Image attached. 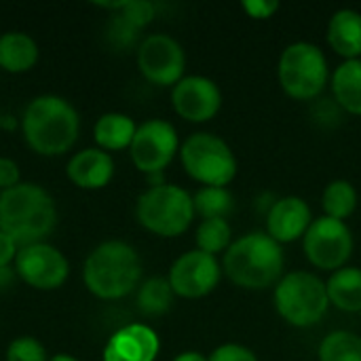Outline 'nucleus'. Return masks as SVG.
Wrapping results in <instances>:
<instances>
[{"label": "nucleus", "instance_id": "7c9ffc66", "mask_svg": "<svg viewBox=\"0 0 361 361\" xmlns=\"http://www.w3.org/2000/svg\"><path fill=\"white\" fill-rule=\"evenodd\" d=\"M137 27H133L131 23H127L123 17H118V15H114V19H112V23H110V27H108V36H110V40L116 44V47H129L135 38H137Z\"/></svg>", "mask_w": 361, "mask_h": 361}, {"label": "nucleus", "instance_id": "dca6fc26", "mask_svg": "<svg viewBox=\"0 0 361 361\" xmlns=\"http://www.w3.org/2000/svg\"><path fill=\"white\" fill-rule=\"evenodd\" d=\"M159 351L161 341L150 326L129 324L108 338L104 347V361H154Z\"/></svg>", "mask_w": 361, "mask_h": 361}, {"label": "nucleus", "instance_id": "393cba45", "mask_svg": "<svg viewBox=\"0 0 361 361\" xmlns=\"http://www.w3.org/2000/svg\"><path fill=\"white\" fill-rule=\"evenodd\" d=\"M319 361H361V336L349 330L330 332L317 351Z\"/></svg>", "mask_w": 361, "mask_h": 361}, {"label": "nucleus", "instance_id": "4c0bfd02", "mask_svg": "<svg viewBox=\"0 0 361 361\" xmlns=\"http://www.w3.org/2000/svg\"><path fill=\"white\" fill-rule=\"evenodd\" d=\"M2 123H4V118H2V114H0V129H2Z\"/></svg>", "mask_w": 361, "mask_h": 361}, {"label": "nucleus", "instance_id": "c9c22d12", "mask_svg": "<svg viewBox=\"0 0 361 361\" xmlns=\"http://www.w3.org/2000/svg\"><path fill=\"white\" fill-rule=\"evenodd\" d=\"M171 361H207V357L199 351H184V353L176 355Z\"/></svg>", "mask_w": 361, "mask_h": 361}, {"label": "nucleus", "instance_id": "0eeeda50", "mask_svg": "<svg viewBox=\"0 0 361 361\" xmlns=\"http://www.w3.org/2000/svg\"><path fill=\"white\" fill-rule=\"evenodd\" d=\"M192 195L176 184L150 186L140 195L135 205L137 222L159 237H178L186 233L195 220Z\"/></svg>", "mask_w": 361, "mask_h": 361}, {"label": "nucleus", "instance_id": "9d476101", "mask_svg": "<svg viewBox=\"0 0 361 361\" xmlns=\"http://www.w3.org/2000/svg\"><path fill=\"white\" fill-rule=\"evenodd\" d=\"M178 152H180L178 131L169 121L163 118H150L142 123L129 146L133 165L146 176L163 173V169L173 161Z\"/></svg>", "mask_w": 361, "mask_h": 361}, {"label": "nucleus", "instance_id": "c756f323", "mask_svg": "<svg viewBox=\"0 0 361 361\" xmlns=\"http://www.w3.org/2000/svg\"><path fill=\"white\" fill-rule=\"evenodd\" d=\"M207 361H258L256 353L243 345L237 343H226L214 349V353L207 357Z\"/></svg>", "mask_w": 361, "mask_h": 361}, {"label": "nucleus", "instance_id": "6e6552de", "mask_svg": "<svg viewBox=\"0 0 361 361\" xmlns=\"http://www.w3.org/2000/svg\"><path fill=\"white\" fill-rule=\"evenodd\" d=\"M180 161L186 173L203 186L226 188L237 176V157L233 148L214 133L199 131L180 146Z\"/></svg>", "mask_w": 361, "mask_h": 361}, {"label": "nucleus", "instance_id": "4468645a", "mask_svg": "<svg viewBox=\"0 0 361 361\" xmlns=\"http://www.w3.org/2000/svg\"><path fill=\"white\" fill-rule=\"evenodd\" d=\"M171 104L178 116L188 123H207L222 108V91L216 80L192 74L184 76L171 89Z\"/></svg>", "mask_w": 361, "mask_h": 361}, {"label": "nucleus", "instance_id": "a878e982", "mask_svg": "<svg viewBox=\"0 0 361 361\" xmlns=\"http://www.w3.org/2000/svg\"><path fill=\"white\" fill-rule=\"evenodd\" d=\"M192 203H195V214H199L203 220L226 218L235 207V199H233L231 190L222 188V186L199 188L192 197Z\"/></svg>", "mask_w": 361, "mask_h": 361}, {"label": "nucleus", "instance_id": "423d86ee", "mask_svg": "<svg viewBox=\"0 0 361 361\" xmlns=\"http://www.w3.org/2000/svg\"><path fill=\"white\" fill-rule=\"evenodd\" d=\"M326 53L307 40L288 44L277 63V78L286 95L298 102H311L322 95L330 80Z\"/></svg>", "mask_w": 361, "mask_h": 361}, {"label": "nucleus", "instance_id": "7ed1b4c3", "mask_svg": "<svg viewBox=\"0 0 361 361\" xmlns=\"http://www.w3.org/2000/svg\"><path fill=\"white\" fill-rule=\"evenodd\" d=\"M283 247L267 233H247L233 241L222 258V273L243 290H267L283 277Z\"/></svg>", "mask_w": 361, "mask_h": 361}, {"label": "nucleus", "instance_id": "9b49d317", "mask_svg": "<svg viewBox=\"0 0 361 361\" xmlns=\"http://www.w3.org/2000/svg\"><path fill=\"white\" fill-rule=\"evenodd\" d=\"M137 68L157 87H176L184 78L186 53L169 34H150L137 47Z\"/></svg>", "mask_w": 361, "mask_h": 361}, {"label": "nucleus", "instance_id": "2eb2a0df", "mask_svg": "<svg viewBox=\"0 0 361 361\" xmlns=\"http://www.w3.org/2000/svg\"><path fill=\"white\" fill-rule=\"evenodd\" d=\"M313 224V212L302 197H281L267 212V235L279 245L302 239Z\"/></svg>", "mask_w": 361, "mask_h": 361}, {"label": "nucleus", "instance_id": "a211bd4d", "mask_svg": "<svg viewBox=\"0 0 361 361\" xmlns=\"http://www.w3.org/2000/svg\"><path fill=\"white\" fill-rule=\"evenodd\" d=\"M326 40L334 53L345 59L361 57V13L355 8H338L330 21Z\"/></svg>", "mask_w": 361, "mask_h": 361}, {"label": "nucleus", "instance_id": "f704fd0d", "mask_svg": "<svg viewBox=\"0 0 361 361\" xmlns=\"http://www.w3.org/2000/svg\"><path fill=\"white\" fill-rule=\"evenodd\" d=\"M13 279H15V269H11V267H2V269H0V290L11 288Z\"/></svg>", "mask_w": 361, "mask_h": 361}, {"label": "nucleus", "instance_id": "412c9836", "mask_svg": "<svg viewBox=\"0 0 361 361\" xmlns=\"http://www.w3.org/2000/svg\"><path fill=\"white\" fill-rule=\"evenodd\" d=\"M38 61V44L23 32H6L0 36V68L13 74L27 72Z\"/></svg>", "mask_w": 361, "mask_h": 361}, {"label": "nucleus", "instance_id": "b1692460", "mask_svg": "<svg viewBox=\"0 0 361 361\" xmlns=\"http://www.w3.org/2000/svg\"><path fill=\"white\" fill-rule=\"evenodd\" d=\"M173 290L165 277H150L137 288V307L144 315L157 317L171 309Z\"/></svg>", "mask_w": 361, "mask_h": 361}, {"label": "nucleus", "instance_id": "cd10ccee", "mask_svg": "<svg viewBox=\"0 0 361 361\" xmlns=\"http://www.w3.org/2000/svg\"><path fill=\"white\" fill-rule=\"evenodd\" d=\"M104 8H112L116 11L118 17H123L127 23H131L133 27L142 30L144 25H148L154 19V4L146 2V0H125V2H108V4H99Z\"/></svg>", "mask_w": 361, "mask_h": 361}, {"label": "nucleus", "instance_id": "e433bc0d", "mask_svg": "<svg viewBox=\"0 0 361 361\" xmlns=\"http://www.w3.org/2000/svg\"><path fill=\"white\" fill-rule=\"evenodd\" d=\"M49 361H78L76 357H72V355H66V353H59V355H53Z\"/></svg>", "mask_w": 361, "mask_h": 361}, {"label": "nucleus", "instance_id": "f03ea898", "mask_svg": "<svg viewBox=\"0 0 361 361\" xmlns=\"http://www.w3.org/2000/svg\"><path fill=\"white\" fill-rule=\"evenodd\" d=\"M21 129L27 146L36 154L59 157L74 146L80 118L68 99L59 95H38L25 106Z\"/></svg>", "mask_w": 361, "mask_h": 361}, {"label": "nucleus", "instance_id": "c85d7f7f", "mask_svg": "<svg viewBox=\"0 0 361 361\" xmlns=\"http://www.w3.org/2000/svg\"><path fill=\"white\" fill-rule=\"evenodd\" d=\"M6 361H49V357L34 336H19L8 345Z\"/></svg>", "mask_w": 361, "mask_h": 361}, {"label": "nucleus", "instance_id": "aec40b11", "mask_svg": "<svg viewBox=\"0 0 361 361\" xmlns=\"http://www.w3.org/2000/svg\"><path fill=\"white\" fill-rule=\"evenodd\" d=\"M330 305L343 313H361V269L343 267L326 283Z\"/></svg>", "mask_w": 361, "mask_h": 361}, {"label": "nucleus", "instance_id": "473e14b6", "mask_svg": "<svg viewBox=\"0 0 361 361\" xmlns=\"http://www.w3.org/2000/svg\"><path fill=\"white\" fill-rule=\"evenodd\" d=\"M19 184V167L15 161L0 157V192Z\"/></svg>", "mask_w": 361, "mask_h": 361}, {"label": "nucleus", "instance_id": "bb28decb", "mask_svg": "<svg viewBox=\"0 0 361 361\" xmlns=\"http://www.w3.org/2000/svg\"><path fill=\"white\" fill-rule=\"evenodd\" d=\"M233 243V228L226 218H212L201 220L197 228V250L205 254H222Z\"/></svg>", "mask_w": 361, "mask_h": 361}, {"label": "nucleus", "instance_id": "2f4dec72", "mask_svg": "<svg viewBox=\"0 0 361 361\" xmlns=\"http://www.w3.org/2000/svg\"><path fill=\"white\" fill-rule=\"evenodd\" d=\"M241 8L252 19H271L279 11V2L277 0H247L241 4Z\"/></svg>", "mask_w": 361, "mask_h": 361}, {"label": "nucleus", "instance_id": "f8f14e48", "mask_svg": "<svg viewBox=\"0 0 361 361\" xmlns=\"http://www.w3.org/2000/svg\"><path fill=\"white\" fill-rule=\"evenodd\" d=\"M222 277V264L216 256L201 250L184 252L169 269V286L180 298H203L212 294Z\"/></svg>", "mask_w": 361, "mask_h": 361}, {"label": "nucleus", "instance_id": "ddd939ff", "mask_svg": "<svg viewBox=\"0 0 361 361\" xmlns=\"http://www.w3.org/2000/svg\"><path fill=\"white\" fill-rule=\"evenodd\" d=\"M15 273L36 290H57L70 275L66 256L49 243H32L19 247L15 256Z\"/></svg>", "mask_w": 361, "mask_h": 361}, {"label": "nucleus", "instance_id": "f257e3e1", "mask_svg": "<svg viewBox=\"0 0 361 361\" xmlns=\"http://www.w3.org/2000/svg\"><path fill=\"white\" fill-rule=\"evenodd\" d=\"M57 224V209L51 195L30 182L0 192V231L19 247L42 243Z\"/></svg>", "mask_w": 361, "mask_h": 361}, {"label": "nucleus", "instance_id": "39448f33", "mask_svg": "<svg viewBox=\"0 0 361 361\" xmlns=\"http://www.w3.org/2000/svg\"><path fill=\"white\" fill-rule=\"evenodd\" d=\"M275 311L294 328H311L324 319L330 307L326 281L309 271H292L275 286Z\"/></svg>", "mask_w": 361, "mask_h": 361}, {"label": "nucleus", "instance_id": "f3484780", "mask_svg": "<svg viewBox=\"0 0 361 361\" xmlns=\"http://www.w3.org/2000/svg\"><path fill=\"white\" fill-rule=\"evenodd\" d=\"M66 171L74 186L85 190H97L112 180L114 161L102 148H85L70 159Z\"/></svg>", "mask_w": 361, "mask_h": 361}, {"label": "nucleus", "instance_id": "4be33fe9", "mask_svg": "<svg viewBox=\"0 0 361 361\" xmlns=\"http://www.w3.org/2000/svg\"><path fill=\"white\" fill-rule=\"evenodd\" d=\"M137 125L131 116L123 112H108L102 114L93 127V140L102 150H123L129 148Z\"/></svg>", "mask_w": 361, "mask_h": 361}, {"label": "nucleus", "instance_id": "72a5a7b5", "mask_svg": "<svg viewBox=\"0 0 361 361\" xmlns=\"http://www.w3.org/2000/svg\"><path fill=\"white\" fill-rule=\"evenodd\" d=\"M17 252H19V245L8 235H4L0 231V269L2 267H11V262L15 260Z\"/></svg>", "mask_w": 361, "mask_h": 361}, {"label": "nucleus", "instance_id": "5701e85b", "mask_svg": "<svg viewBox=\"0 0 361 361\" xmlns=\"http://www.w3.org/2000/svg\"><path fill=\"white\" fill-rule=\"evenodd\" d=\"M357 190L349 180H332L322 195V207L328 218L347 220L357 209Z\"/></svg>", "mask_w": 361, "mask_h": 361}, {"label": "nucleus", "instance_id": "1a4fd4ad", "mask_svg": "<svg viewBox=\"0 0 361 361\" xmlns=\"http://www.w3.org/2000/svg\"><path fill=\"white\" fill-rule=\"evenodd\" d=\"M307 260L319 271H338L347 267L353 254V233L343 220L328 216L315 218L302 237Z\"/></svg>", "mask_w": 361, "mask_h": 361}, {"label": "nucleus", "instance_id": "20e7f679", "mask_svg": "<svg viewBox=\"0 0 361 361\" xmlns=\"http://www.w3.org/2000/svg\"><path fill=\"white\" fill-rule=\"evenodd\" d=\"M140 254L125 241H104L85 260L82 279L87 290L102 300H118L140 288Z\"/></svg>", "mask_w": 361, "mask_h": 361}, {"label": "nucleus", "instance_id": "6ab92c4d", "mask_svg": "<svg viewBox=\"0 0 361 361\" xmlns=\"http://www.w3.org/2000/svg\"><path fill=\"white\" fill-rule=\"evenodd\" d=\"M334 102L343 112L361 116V57L345 59L330 76Z\"/></svg>", "mask_w": 361, "mask_h": 361}]
</instances>
